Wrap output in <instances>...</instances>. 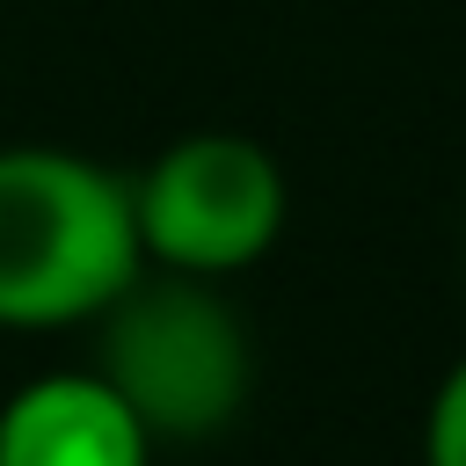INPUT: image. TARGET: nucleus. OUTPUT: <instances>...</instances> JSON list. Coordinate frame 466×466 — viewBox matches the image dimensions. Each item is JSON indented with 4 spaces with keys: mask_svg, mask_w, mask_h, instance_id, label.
<instances>
[{
    "mask_svg": "<svg viewBox=\"0 0 466 466\" xmlns=\"http://www.w3.org/2000/svg\"><path fill=\"white\" fill-rule=\"evenodd\" d=\"M138 269L124 175L66 146H0V328L102 320Z\"/></svg>",
    "mask_w": 466,
    "mask_h": 466,
    "instance_id": "f257e3e1",
    "label": "nucleus"
},
{
    "mask_svg": "<svg viewBox=\"0 0 466 466\" xmlns=\"http://www.w3.org/2000/svg\"><path fill=\"white\" fill-rule=\"evenodd\" d=\"M95 379L138 415L153 444H204L248 408L255 350L233 306L204 277H153L146 269L102 313V364Z\"/></svg>",
    "mask_w": 466,
    "mask_h": 466,
    "instance_id": "f03ea898",
    "label": "nucleus"
},
{
    "mask_svg": "<svg viewBox=\"0 0 466 466\" xmlns=\"http://www.w3.org/2000/svg\"><path fill=\"white\" fill-rule=\"evenodd\" d=\"M284 211H291L284 167L248 131H189L131 182L138 248L160 269L204 284L262 262L284 233Z\"/></svg>",
    "mask_w": 466,
    "mask_h": 466,
    "instance_id": "7ed1b4c3",
    "label": "nucleus"
},
{
    "mask_svg": "<svg viewBox=\"0 0 466 466\" xmlns=\"http://www.w3.org/2000/svg\"><path fill=\"white\" fill-rule=\"evenodd\" d=\"M0 466H153V437L95 371H51L0 408Z\"/></svg>",
    "mask_w": 466,
    "mask_h": 466,
    "instance_id": "20e7f679",
    "label": "nucleus"
},
{
    "mask_svg": "<svg viewBox=\"0 0 466 466\" xmlns=\"http://www.w3.org/2000/svg\"><path fill=\"white\" fill-rule=\"evenodd\" d=\"M422 466H466V357L437 379L422 415Z\"/></svg>",
    "mask_w": 466,
    "mask_h": 466,
    "instance_id": "39448f33",
    "label": "nucleus"
}]
</instances>
